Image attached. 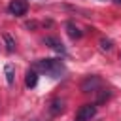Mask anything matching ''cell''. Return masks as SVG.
<instances>
[{
  "mask_svg": "<svg viewBox=\"0 0 121 121\" xmlns=\"http://www.w3.org/2000/svg\"><path fill=\"white\" fill-rule=\"evenodd\" d=\"M34 70H38V72H42V74H45L53 79L62 78V74L66 72L64 62L59 60V59H40V60L34 62Z\"/></svg>",
  "mask_w": 121,
  "mask_h": 121,
  "instance_id": "1",
  "label": "cell"
},
{
  "mask_svg": "<svg viewBox=\"0 0 121 121\" xmlns=\"http://www.w3.org/2000/svg\"><path fill=\"white\" fill-rule=\"evenodd\" d=\"M96 113V104H83L76 113V121H91Z\"/></svg>",
  "mask_w": 121,
  "mask_h": 121,
  "instance_id": "2",
  "label": "cell"
},
{
  "mask_svg": "<svg viewBox=\"0 0 121 121\" xmlns=\"http://www.w3.org/2000/svg\"><path fill=\"white\" fill-rule=\"evenodd\" d=\"M8 9H9L11 15L21 17V15H25V13L28 11V2H26V0H11L9 6H8Z\"/></svg>",
  "mask_w": 121,
  "mask_h": 121,
  "instance_id": "3",
  "label": "cell"
},
{
  "mask_svg": "<svg viewBox=\"0 0 121 121\" xmlns=\"http://www.w3.org/2000/svg\"><path fill=\"white\" fill-rule=\"evenodd\" d=\"M98 87H100V78H96V76H87L81 81L83 93H95V91H98Z\"/></svg>",
  "mask_w": 121,
  "mask_h": 121,
  "instance_id": "4",
  "label": "cell"
},
{
  "mask_svg": "<svg viewBox=\"0 0 121 121\" xmlns=\"http://www.w3.org/2000/svg\"><path fill=\"white\" fill-rule=\"evenodd\" d=\"M43 43L45 45H49L53 51H57V53H60V55H64L66 53V47L62 45V42L59 40V38H55V36H45L43 38Z\"/></svg>",
  "mask_w": 121,
  "mask_h": 121,
  "instance_id": "5",
  "label": "cell"
},
{
  "mask_svg": "<svg viewBox=\"0 0 121 121\" xmlns=\"http://www.w3.org/2000/svg\"><path fill=\"white\" fill-rule=\"evenodd\" d=\"M62 112H64V100L53 98L51 104H49V113H51V115H60Z\"/></svg>",
  "mask_w": 121,
  "mask_h": 121,
  "instance_id": "6",
  "label": "cell"
},
{
  "mask_svg": "<svg viewBox=\"0 0 121 121\" xmlns=\"http://www.w3.org/2000/svg\"><path fill=\"white\" fill-rule=\"evenodd\" d=\"M36 83H38V72L32 68V70H28L26 76H25V85H26L28 89H32V87H36Z\"/></svg>",
  "mask_w": 121,
  "mask_h": 121,
  "instance_id": "7",
  "label": "cell"
},
{
  "mask_svg": "<svg viewBox=\"0 0 121 121\" xmlns=\"http://www.w3.org/2000/svg\"><path fill=\"white\" fill-rule=\"evenodd\" d=\"M66 32H68V36H70L72 40H79V38H81V34H83V32H81V30H79L72 21H68V23H66Z\"/></svg>",
  "mask_w": 121,
  "mask_h": 121,
  "instance_id": "8",
  "label": "cell"
},
{
  "mask_svg": "<svg viewBox=\"0 0 121 121\" xmlns=\"http://www.w3.org/2000/svg\"><path fill=\"white\" fill-rule=\"evenodd\" d=\"M4 74H6V81H8V85H13V81H15V68H13V64H6Z\"/></svg>",
  "mask_w": 121,
  "mask_h": 121,
  "instance_id": "9",
  "label": "cell"
},
{
  "mask_svg": "<svg viewBox=\"0 0 121 121\" xmlns=\"http://www.w3.org/2000/svg\"><path fill=\"white\" fill-rule=\"evenodd\" d=\"M100 49L102 51H112V47H113V42L110 40V38H100Z\"/></svg>",
  "mask_w": 121,
  "mask_h": 121,
  "instance_id": "10",
  "label": "cell"
},
{
  "mask_svg": "<svg viewBox=\"0 0 121 121\" xmlns=\"http://www.w3.org/2000/svg\"><path fill=\"white\" fill-rule=\"evenodd\" d=\"M4 42H6V49L11 53V51H15V40L9 36V34H4Z\"/></svg>",
  "mask_w": 121,
  "mask_h": 121,
  "instance_id": "11",
  "label": "cell"
},
{
  "mask_svg": "<svg viewBox=\"0 0 121 121\" xmlns=\"http://www.w3.org/2000/svg\"><path fill=\"white\" fill-rule=\"evenodd\" d=\"M115 2H117V4H121V0H115Z\"/></svg>",
  "mask_w": 121,
  "mask_h": 121,
  "instance_id": "12",
  "label": "cell"
}]
</instances>
